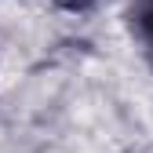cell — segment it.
I'll return each mask as SVG.
<instances>
[{
	"instance_id": "cell-1",
	"label": "cell",
	"mask_w": 153,
	"mask_h": 153,
	"mask_svg": "<svg viewBox=\"0 0 153 153\" xmlns=\"http://www.w3.org/2000/svg\"><path fill=\"white\" fill-rule=\"evenodd\" d=\"M131 18H135V29L146 44H153V0H139L135 11H131Z\"/></svg>"
},
{
	"instance_id": "cell-2",
	"label": "cell",
	"mask_w": 153,
	"mask_h": 153,
	"mask_svg": "<svg viewBox=\"0 0 153 153\" xmlns=\"http://www.w3.org/2000/svg\"><path fill=\"white\" fill-rule=\"evenodd\" d=\"M59 7H66V11H84V7H91L95 0H55Z\"/></svg>"
}]
</instances>
